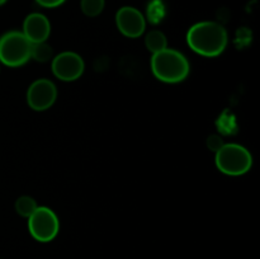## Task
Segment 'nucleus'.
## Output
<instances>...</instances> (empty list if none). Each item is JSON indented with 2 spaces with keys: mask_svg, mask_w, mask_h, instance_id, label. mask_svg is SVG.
<instances>
[{
  "mask_svg": "<svg viewBox=\"0 0 260 259\" xmlns=\"http://www.w3.org/2000/svg\"><path fill=\"white\" fill-rule=\"evenodd\" d=\"M187 42L194 52L206 57H215L226 48L228 32L220 23L200 22L188 30Z\"/></svg>",
  "mask_w": 260,
  "mask_h": 259,
  "instance_id": "1",
  "label": "nucleus"
},
{
  "mask_svg": "<svg viewBox=\"0 0 260 259\" xmlns=\"http://www.w3.org/2000/svg\"><path fill=\"white\" fill-rule=\"evenodd\" d=\"M151 69L155 78L160 81L174 84L187 78L189 74V62L185 56L178 51L165 48L152 55Z\"/></svg>",
  "mask_w": 260,
  "mask_h": 259,
  "instance_id": "2",
  "label": "nucleus"
},
{
  "mask_svg": "<svg viewBox=\"0 0 260 259\" xmlns=\"http://www.w3.org/2000/svg\"><path fill=\"white\" fill-rule=\"evenodd\" d=\"M216 167L228 175H243L250 170L253 157L249 150L238 144H225L216 152Z\"/></svg>",
  "mask_w": 260,
  "mask_h": 259,
  "instance_id": "3",
  "label": "nucleus"
},
{
  "mask_svg": "<svg viewBox=\"0 0 260 259\" xmlns=\"http://www.w3.org/2000/svg\"><path fill=\"white\" fill-rule=\"evenodd\" d=\"M32 43L22 32L12 30L0 38V61L9 68H18L30 58Z\"/></svg>",
  "mask_w": 260,
  "mask_h": 259,
  "instance_id": "4",
  "label": "nucleus"
},
{
  "mask_svg": "<svg viewBox=\"0 0 260 259\" xmlns=\"http://www.w3.org/2000/svg\"><path fill=\"white\" fill-rule=\"evenodd\" d=\"M28 229L36 240L48 243L57 236L60 222L52 210L48 207H37L28 217Z\"/></svg>",
  "mask_w": 260,
  "mask_h": 259,
  "instance_id": "5",
  "label": "nucleus"
},
{
  "mask_svg": "<svg viewBox=\"0 0 260 259\" xmlns=\"http://www.w3.org/2000/svg\"><path fill=\"white\" fill-rule=\"evenodd\" d=\"M57 98V89L48 79H38L30 84L27 91L28 106L33 111L42 112L51 108Z\"/></svg>",
  "mask_w": 260,
  "mask_h": 259,
  "instance_id": "6",
  "label": "nucleus"
},
{
  "mask_svg": "<svg viewBox=\"0 0 260 259\" xmlns=\"http://www.w3.org/2000/svg\"><path fill=\"white\" fill-rule=\"evenodd\" d=\"M52 73L62 81H74L84 73V61L78 53L66 51L52 60Z\"/></svg>",
  "mask_w": 260,
  "mask_h": 259,
  "instance_id": "7",
  "label": "nucleus"
},
{
  "mask_svg": "<svg viewBox=\"0 0 260 259\" xmlns=\"http://www.w3.org/2000/svg\"><path fill=\"white\" fill-rule=\"evenodd\" d=\"M116 23L119 32L128 38L140 37L146 28L144 15L132 7L121 8L116 14Z\"/></svg>",
  "mask_w": 260,
  "mask_h": 259,
  "instance_id": "8",
  "label": "nucleus"
},
{
  "mask_svg": "<svg viewBox=\"0 0 260 259\" xmlns=\"http://www.w3.org/2000/svg\"><path fill=\"white\" fill-rule=\"evenodd\" d=\"M51 24L47 17L41 13H32L28 15L23 23V35L30 43L46 42L50 36Z\"/></svg>",
  "mask_w": 260,
  "mask_h": 259,
  "instance_id": "9",
  "label": "nucleus"
},
{
  "mask_svg": "<svg viewBox=\"0 0 260 259\" xmlns=\"http://www.w3.org/2000/svg\"><path fill=\"white\" fill-rule=\"evenodd\" d=\"M145 45H146L147 50L154 55V53H157L168 48V41L162 32H160V30H151L145 37Z\"/></svg>",
  "mask_w": 260,
  "mask_h": 259,
  "instance_id": "10",
  "label": "nucleus"
},
{
  "mask_svg": "<svg viewBox=\"0 0 260 259\" xmlns=\"http://www.w3.org/2000/svg\"><path fill=\"white\" fill-rule=\"evenodd\" d=\"M53 57V50L48 43L40 42L32 43L30 58H35L38 62H47Z\"/></svg>",
  "mask_w": 260,
  "mask_h": 259,
  "instance_id": "11",
  "label": "nucleus"
},
{
  "mask_svg": "<svg viewBox=\"0 0 260 259\" xmlns=\"http://www.w3.org/2000/svg\"><path fill=\"white\" fill-rule=\"evenodd\" d=\"M37 207V202L29 196H22L15 202V211L22 217H29Z\"/></svg>",
  "mask_w": 260,
  "mask_h": 259,
  "instance_id": "12",
  "label": "nucleus"
},
{
  "mask_svg": "<svg viewBox=\"0 0 260 259\" xmlns=\"http://www.w3.org/2000/svg\"><path fill=\"white\" fill-rule=\"evenodd\" d=\"M104 8V0H81V10L88 17H96Z\"/></svg>",
  "mask_w": 260,
  "mask_h": 259,
  "instance_id": "13",
  "label": "nucleus"
},
{
  "mask_svg": "<svg viewBox=\"0 0 260 259\" xmlns=\"http://www.w3.org/2000/svg\"><path fill=\"white\" fill-rule=\"evenodd\" d=\"M223 140L222 137L218 136V135H211L207 139V147L211 150V151L217 152L221 147L223 146Z\"/></svg>",
  "mask_w": 260,
  "mask_h": 259,
  "instance_id": "14",
  "label": "nucleus"
},
{
  "mask_svg": "<svg viewBox=\"0 0 260 259\" xmlns=\"http://www.w3.org/2000/svg\"><path fill=\"white\" fill-rule=\"evenodd\" d=\"M36 2L45 8H56L65 3V0H36Z\"/></svg>",
  "mask_w": 260,
  "mask_h": 259,
  "instance_id": "15",
  "label": "nucleus"
},
{
  "mask_svg": "<svg viewBox=\"0 0 260 259\" xmlns=\"http://www.w3.org/2000/svg\"><path fill=\"white\" fill-rule=\"evenodd\" d=\"M4 3H7V0H0V5H3Z\"/></svg>",
  "mask_w": 260,
  "mask_h": 259,
  "instance_id": "16",
  "label": "nucleus"
}]
</instances>
